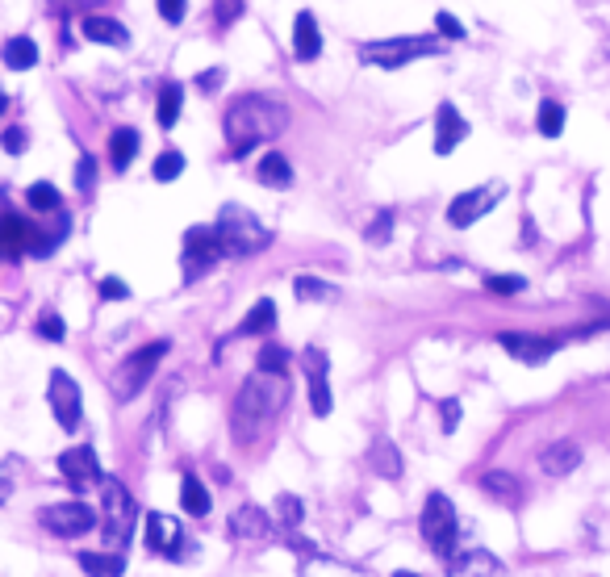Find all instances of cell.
I'll list each match as a JSON object with an SVG mask.
<instances>
[{
	"label": "cell",
	"instance_id": "obj_25",
	"mask_svg": "<svg viewBox=\"0 0 610 577\" xmlns=\"http://www.w3.org/2000/svg\"><path fill=\"white\" fill-rule=\"evenodd\" d=\"M272 327H276V306H272V297H260V302L247 310V318L239 322L234 335H268Z\"/></svg>",
	"mask_w": 610,
	"mask_h": 577
},
{
	"label": "cell",
	"instance_id": "obj_29",
	"mask_svg": "<svg viewBox=\"0 0 610 577\" xmlns=\"http://www.w3.org/2000/svg\"><path fill=\"white\" fill-rule=\"evenodd\" d=\"M80 569L88 577H122L126 561L117 557V552H80Z\"/></svg>",
	"mask_w": 610,
	"mask_h": 577
},
{
	"label": "cell",
	"instance_id": "obj_9",
	"mask_svg": "<svg viewBox=\"0 0 610 577\" xmlns=\"http://www.w3.org/2000/svg\"><path fill=\"white\" fill-rule=\"evenodd\" d=\"M42 527L59 540H76V536H88L92 527H97V511H92L88 502H59V506H46L38 515Z\"/></svg>",
	"mask_w": 610,
	"mask_h": 577
},
{
	"label": "cell",
	"instance_id": "obj_21",
	"mask_svg": "<svg viewBox=\"0 0 610 577\" xmlns=\"http://www.w3.org/2000/svg\"><path fill=\"white\" fill-rule=\"evenodd\" d=\"M80 30L88 42H105V46H126L130 42V30L122 26V21H113V17H101V13H88L80 21Z\"/></svg>",
	"mask_w": 610,
	"mask_h": 577
},
{
	"label": "cell",
	"instance_id": "obj_47",
	"mask_svg": "<svg viewBox=\"0 0 610 577\" xmlns=\"http://www.w3.org/2000/svg\"><path fill=\"white\" fill-rule=\"evenodd\" d=\"M439 414H443V431H456V423H460V402L448 398V402L439 406Z\"/></svg>",
	"mask_w": 610,
	"mask_h": 577
},
{
	"label": "cell",
	"instance_id": "obj_44",
	"mask_svg": "<svg viewBox=\"0 0 610 577\" xmlns=\"http://www.w3.org/2000/svg\"><path fill=\"white\" fill-rule=\"evenodd\" d=\"M0 143H5V151H9V155H21V151H26L30 138H26V130H21V126H13V130L0 134Z\"/></svg>",
	"mask_w": 610,
	"mask_h": 577
},
{
	"label": "cell",
	"instance_id": "obj_1",
	"mask_svg": "<svg viewBox=\"0 0 610 577\" xmlns=\"http://www.w3.org/2000/svg\"><path fill=\"white\" fill-rule=\"evenodd\" d=\"M285 402H289L285 373H251L230 406V427L239 435V444H251L255 435H264L276 423V414L285 410Z\"/></svg>",
	"mask_w": 610,
	"mask_h": 577
},
{
	"label": "cell",
	"instance_id": "obj_15",
	"mask_svg": "<svg viewBox=\"0 0 610 577\" xmlns=\"http://www.w3.org/2000/svg\"><path fill=\"white\" fill-rule=\"evenodd\" d=\"M147 544L151 552H163V557H184V532L172 515L151 511L147 515Z\"/></svg>",
	"mask_w": 610,
	"mask_h": 577
},
{
	"label": "cell",
	"instance_id": "obj_4",
	"mask_svg": "<svg viewBox=\"0 0 610 577\" xmlns=\"http://www.w3.org/2000/svg\"><path fill=\"white\" fill-rule=\"evenodd\" d=\"M134 515H138V506H134L130 490L117 477H105L101 481V536H105V544L113 552H122L130 544Z\"/></svg>",
	"mask_w": 610,
	"mask_h": 577
},
{
	"label": "cell",
	"instance_id": "obj_50",
	"mask_svg": "<svg viewBox=\"0 0 610 577\" xmlns=\"http://www.w3.org/2000/svg\"><path fill=\"white\" fill-rule=\"evenodd\" d=\"M197 84H201V92H214V88L222 84V72H218V67H209V72H201Z\"/></svg>",
	"mask_w": 610,
	"mask_h": 577
},
{
	"label": "cell",
	"instance_id": "obj_2",
	"mask_svg": "<svg viewBox=\"0 0 610 577\" xmlns=\"http://www.w3.org/2000/svg\"><path fill=\"white\" fill-rule=\"evenodd\" d=\"M285 126H289V109L272 97H260V92H247V97L230 101L226 118H222V130H226V143H230L234 159H243L251 147L276 138Z\"/></svg>",
	"mask_w": 610,
	"mask_h": 577
},
{
	"label": "cell",
	"instance_id": "obj_31",
	"mask_svg": "<svg viewBox=\"0 0 610 577\" xmlns=\"http://www.w3.org/2000/svg\"><path fill=\"white\" fill-rule=\"evenodd\" d=\"M368 465L377 469L381 477H402V452H397L389 440H377L368 452Z\"/></svg>",
	"mask_w": 610,
	"mask_h": 577
},
{
	"label": "cell",
	"instance_id": "obj_41",
	"mask_svg": "<svg viewBox=\"0 0 610 577\" xmlns=\"http://www.w3.org/2000/svg\"><path fill=\"white\" fill-rule=\"evenodd\" d=\"M92 184H97V159L80 155V164H76V189L80 193H92Z\"/></svg>",
	"mask_w": 610,
	"mask_h": 577
},
{
	"label": "cell",
	"instance_id": "obj_14",
	"mask_svg": "<svg viewBox=\"0 0 610 577\" xmlns=\"http://www.w3.org/2000/svg\"><path fill=\"white\" fill-rule=\"evenodd\" d=\"M498 343H502V348H506L514 360H523V364H544V360H552L556 348H560V339H548V335H514V331L498 335Z\"/></svg>",
	"mask_w": 610,
	"mask_h": 577
},
{
	"label": "cell",
	"instance_id": "obj_28",
	"mask_svg": "<svg viewBox=\"0 0 610 577\" xmlns=\"http://www.w3.org/2000/svg\"><path fill=\"white\" fill-rule=\"evenodd\" d=\"M481 490H485V494H494V498H502V502H519V498H523V481L514 477V473L489 469V473L481 477Z\"/></svg>",
	"mask_w": 610,
	"mask_h": 577
},
{
	"label": "cell",
	"instance_id": "obj_45",
	"mask_svg": "<svg viewBox=\"0 0 610 577\" xmlns=\"http://www.w3.org/2000/svg\"><path fill=\"white\" fill-rule=\"evenodd\" d=\"M239 13H243V0H218V26L239 21Z\"/></svg>",
	"mask_w": 610,
	"mask_h": 577
},
{
	"label": "cell",
	"instance_id": "obj_30",
	"mask_svg": "<svg viewBox=\"0 0 610 577\" xmlns=\"http://www.w3.org/2000/svg\"><path fill=\"white\" fill-rule=\"evenodd\" d=\"M0 59H5V67H13V72H30V67L38 63V46L30 38H9Z\"/></svg>",
	"mask_w": 610,
	"mask_h": 577
},
{
	"label": "cell",
	"instance_id": "obj_40",
	"mask_svg": "<svg viewBox=\"0 0 610 577\" xmlns=\"http://www.w3.org/2000/svg\"><path fill=\"white\" fill-rule=\"evenodd\" d=\"M38 335H42V339H51V343H63V335H67L63 318H59L55 310H46V314L38 318Z\"/></svg>",
	"mask_w": 610,
	"mask_h": 577
},
{
	"label": "cell",
	"instance_id": "obj_49",
	"mask_svg": "<svg viewBox=\"0 0 610 577\" xmlns=\"http://www.w3.org/2000/svg\"><path fill=\"white\" fill-rule=\"evenodd\" d=\"M55 5L63 13H76V9H97V5H105V0H55Z\"/></svg>",
	"mask_w": 610,
	"mask_h": 577
},
{
	"label": "cell",
	"instance_id": "obj_23",
	"mask_svg": "<svg viewBox=\"0 0 610 577\" xmlns=\"http://www.w3.org/2000/svg\"><path fill=\"white\" fill-rule=\"evenodd\" d=\"M180 506H184V515H193V519H205L209 506H214V498H209L205 481L197 473H184V481H180Z\"/></svg>",
	"mask_w": 610,
	"mask_h": 577
},
{
	"label": "cell",
	"instance_id": "obj_22",
	"mask_svg": "<svg viewBox=\"0 0 610 577\" xmlns=\"http://www.w3.org/2000/svg\"><path fill=\"white\" fill-rule=\"evenodd\" d=\"M448 577H502V561L489 557V552H464L452 561Z\"/></svg>",
	"mask_w": 610,
	"mask_h": 577
},
{
	"label": "cell",
	"instance_id": "obj_42",
	"mask_svg": "<svg viewBox=\"0 0 610 577\" xmlns=\"http://www.w3.org/2000/svg\"><path fill=\"white\" fill-rule=\"evenodd\" d=\"M155 9H159V17L168 21V26H180L184 9H189V0H155Z\"/></svg>",
	"mask_w": 610,
	"mask_h": 577
},
{
	"label": "cell",
	"instance_id": "obj_39",
	"mask_svg": "<svg viewBox=\"0 0 610 577\" xmlns=\"http://www.w3.org/2000/svg\"><path fill=\"white\" fill-rule=\"evenodd\" d=\"M389 230H393V210H381L377 218H372V226L364 230V239L381 247V243H389Z\"/></svg>",
	"mask_w": 610,
	"mask_h": 577
},
{
	"label": "cell",
	"instance_id": "obj_26",
	"mask_svg": "<svg viewBox=\"0 0 610 577\" xmlns=\"http://www.w3.org/2000/svg\"><path fill=\"white\" fill-rule=\"evenodd\" d=\"M180 101H184V88H180L176 80H163L159 101H155V118H159L163 130H172V126H176V118H180Z\"/></svg>",
	"mask_w": 610,
	"mask_h": 577
},
{
	"label": "cell",
	"instance_id": "obj_24",
	"mask_svg": "<svg viewBox=\"0 0 610 577\" xmlns=\"http://www.w3.org/2000/svg\"><path fill=\"white\" fill-rule=\"evenodd\" d=\"M138 130L134 126H122V130H113V138H109V159H113V168L117 172H126L130 164H134V155H138Z\"/></svg>",
	"mask_w": 610,
	"mask_h": 577
},
{
	"label": "cell",
	"instance_id": "obj_34",
	"mask_svg": "<svg viewBox=\"0 0 610 577\" xmlns=\"http://www.w3.org/2000/svg\"><path fill=\"white\" fill-rule=\"evenodd\" d=\"M535 126H539V134H544V138H556L560 130H565V105H560V101H544V105H539Z\"/></svg>",
	"mask_w": 610,
	"mask_h": 577
},
{
	"label": "cell",
	"instance_id": "obj_33",
	"mask_svg": "<svg viewBox=\"0 0 610 577\" xmlns=\"http://www.w3.org/2000/svg\"><path fill=\"white\" fill-rule=\"evenodd\" d=\"M26 201H30V210H38V214H59L63 210V201H59V189L55 184H30V193H26Z\"/></svg>",
	"mask_w": 610,
	"mask_h": 577
},
{
	"label": "cell",
	"instance_id": "obj_12",
	"mask_svg": "<svg viewBox=\"0 0 610 577\" xmlns=\"http://www.w3.org/2000/svg\"><path fill=\"white\" fill-rule=\"evenodd\" d=\"M301 364H305V381H310V410L318 414V419H326L335 406L331 398V381H326V356L318 348H305L301 352Z\"/></svg>",
	"mask_w": 610,
	"mask_h": 577
},
{
	"label": "cell",
	"instance_id": "obj_7",
	"mask_svg": "<svg viewBox=\"0 0 610 577\" xmlns=\"http://www.w3.org/2000/svg\"><path fill=\"white\" fill-rule=\"evenodd\" d=\"M168 348H172L168 339H151L147 348L130 352V360L122 364V373H117V394H122V398L143 394V385L155 377V368H159V360H163V356H168Z\"/></svg>",
	"mask_w": 610,
	"mask_h": 577
},
{
	"label": "cell",
	"instance_id": "obj_19",
	"mask_svg": "<svg viewBox=\"0 0 610 577\" xmlns=\"http://www.w3.org/2000/svg\"><path fill=\"white\" fill-rule=\"evenodd\" d=\"M577 465H581V448L573 440H556L539 452V469H544L548 477H569Z\"/></svg>",
	"mask_w": 610,
	"mask_h": 577
},
{
	"label": "cell",
	"instance_id": "obj_11",
	"mask_svg": "<svg viewBox=\"0 0 610 577\" xmlns=\"http://www.w3.org/2000/svg\"><path fill=\"white\" fill-rule=\"evenodd\" d=\"M502 193H506L502 184H485V189H468V193H460V197L448 205V222L460 226V230H464V226H473L477 218H485V214L502 201Z\"/></svg>",
	"mask_w": 610,
	"mask_h": 577
},
{
	"label": "cell",
	"instance_id": "obj_35",
	"mask_svg": "<svg viewBox=\"0 0 610 577\" xmlns=\"http://www.w3.org/2000/svg\"><path fill=\"white\" fill-rule=\"evenodd\" d=\"M255 364H260V373H285V368H289V352L280 348V343H264L260 360H255Z\"/></svg>",
	"mask_w": 610,
	"mask_h": 577
},
{
	"label": "cell",
	"instance_id": "obj_8",
	"mask_svg": "<svg viewBox=\"0 0 610 577\" xmlns=\"http://www.w3.org/2000/svg\"><path fill=\"white\" fill-rule=\"evenodd\" d=\"M222 256H226V251H222L218 230L214 226H193L189 235H184V281H197V276H205Z\"/></svg>",
	"mask_w": 610,
	"mask_h": 577
},
{
	"label": "cell",
	"instance_id": "obj_6",
	"mask_svg": "<svg viewBox=\"0 0 610 577\" xmlns=\"http://www.w3.org/2000/svg\"><path fill=\"white\" fill-rule=\"evenodd\" d=\"M456 536H460L456 506L443 494H431L427 506H422V540H427V548L439 552V557H452V552H456Z\"/></svg>",
	"mask_w": 610,
	"mask_h": 577
},
{
	"label": "cell",
	"instance_id": "obj_46",
	"mask_svg": "<svg viewBox=\"0 0 610 577\" xmlns=\"http://www.w3.org/2000/svg\"><path fill=\"white\" fill-rule=\"evenodd\" d=\"M435 26H439L443 38H464V26H460V21H456L452 13H439V17H435Z\"/></svg>",
	"mask_w": 610,
	"mask_h": 577
},
{
	"label": "cell",
	"instance_id": "obj_17",
	"mask_svg": "<svg viewBox=\"0 0 610 577\" xmlns=\"http://www.w3.org/2000/svg\"><path fill=\"white\" fill-rule=\"evenodd\" d=\"M464 138H468V122L456 113V105L443 101L435 113V155H452Z\"/></svg>",
	"mask_w": 610,
	"mask_h": 577
},
{
	"label": "cell",
	"instance_id": "obj_27",
	"mask_svg": "<svg viewBox=\"0 0 610 577\" xmlns=\"http://www.w3.org/2000/svg\"><path fill=\"white\" fill-rule=\"evenodd\" d=\"M255 176H260V184H268V189H289V184H293L289 159H285V155H276V151L260 159V168H255Z\"/></svg>",
	"mask_w": 610,
	"mask_h": 577
},
{
	"label": "cell",
	"instance_id": "obj_5",
	"mask_svg": "<svg viewBox=\"0 0 610 577\" xmlns=\"http://www.w3.org/2000/svg\"><path fill=\"white\" fill-rule=\"evenodd\" d=\"M443 42L439 38H381V42H364L360 46V59L372 67H385V72H397L422 55H439Z\"/></svg>",
	"mask_w": 610,
	"mask_h": 577
},
{
	"label": "cell",
	"instance_id": "obj_38",
	"mask_svg": "<svg viewBox=\"0 0 610 577\" xmlns=\"http://www.w3.org/2000/svg\"><path fill=\"white\" fill-rule=\"evenodd\" d=\"M485 289L498 293V297H510V293H523L527 281H523V276H485Z\"/></svg>",
	"mask_w": 610,
	"mask_h": 577
},
{
	"label": "cell",
	"instance_id": "obj_32",
	"mask_svg": "<svg viewBox=\"0 0 610 577\" xmlns=\"http://www.w3.org/2000/svg\"><path fill=\"white\" fill-rule=\"evenodd\" d=\"M293 293H297V302H331V297H339V289L318 281V276H297Z\"/></svg>",
	"mask_w": 610,
	"mask_h": 577
},
{
	"label": "cell",
	"instance_id": "obj_20",
	"mask_svg": "<svg viewBox=\"0 0 610 577\" xmlns=\"http://www.w3.org/2000/svg\"><path fill=\"white\" fill-rule=\"evenodd\" d=\"M293 55L301 63H314L322 55V34H318L314 13H297V21H293Z\"/></svg>",
	"mask_w": 610,
	"mask_h": 577
},
{
	"label": "cell",
	"instance_id": "obj_51",
	"mask_svg": "<svg viewBox=\"0 0 610 577\" xmlns=\"http://www.w3.org/2000/svg\"><path fill=\"white\" fill-rule=\"evenodd\" d=\"M5 105H9V101H5V92H0V113H5Z\"/></svg>",
	"mask_w": 610,
	"mask_h": 577
},
{
	"label": "cell",
	"instance_id": "obj_3",
	"mask_svg": "<svg viewBox=\"0 0 610 577\" xmlns=\"http://www.w3.org/2000/svg\"><path fill=\"white\" fill-rule=\"evenodd\" d=\"M214 230H218L226 256H255V251H264L272 243V230L251 210H243V205H222Z\"/></svg>",
	"mask_w": 610,
	"mask_h": 577
},
{
	"label": "cell",
	"instance_id": "obj_16",
	"mask_svg": "<svg viewBox=\"0 0 610 577\" xmlns=\"http://www.w3.org/2000/svg\"><path fill=\"white\" fill-rule=\"evenodd\" d=\"M272 515L264 511V506H255V502H247V506H239V511L230 515V523H226V532L234 536V540H268L272 536Z\"/></svg>",
	"mask_w": 610,
	"mask_h": 577
},
{
	"label": "cell",
	"instance_id": "obj_36",
	"mask_svg": "<svg viewBox=\"0 0 610 577\" xmlns=\"http://www.w3.org/2000/svg\"><path fill=\"white\" fill-rule=\"evenodd\" d=\"M180 172H184V155H180V151H163V155L155 159V180H159V184H172Z\"/></svg>",
	"mask_w": 610,
	"mask_h": 577
},
{
	"label": "cell",
	"instance_id": "obj_18",
	"mask_svg": "<svg viewBox=\"0 0 610 577\" xmlns=\"http://www.w3.org/2000/svg\"><path fill=\"white\" fill-rule=\"evenodd\" d=\"M34 247V226L21 214H0V256H26Z\"/></svg>",
	"mask_w": 610,
	"mask_h": 577
},
{
	"label": "cell",
	"instance_id": "obj_37",
	"mask_svg": "<svg viewBox=\"0 0 610 577\" xmlns=\"http://www.w3.org/2000/svg\"><path fill=\"white\" fill-rule=\"evenodd\" d=\"M276 515H280V527H289V532H293L305 511H301V502H297L293 494H280V498H276Z\"/></svg>",
	"mask_w": 610,
	"mask_h": 577
},
{
	"label": "cell",
	"instance_id": "obj_13",
	"mask_svg": "<svg viewBox=\"0 0 610 577\" xmlns=\"http://www.w3.org/2000/svg\"><path fill=\"white\" fill-rule=\"evenodd\" d=\"M59 473L72 481V490H88L92 481L101 477V465H97V452H92L88 444H76V448H67L59 456Z\"/></svg>",
	"mask_w": 610,
	"mask_h": 577
},
{
	"label": "cell",
	"instance_id": "obj_48",
	"mask_svg": "<svg viewBox=\"0 0 610 577\" xmlns=\"http://www.w3.org/2000/svg\"><path fill=\"white\" fill-rule=\"evenodd\" d=\"M9 494H13V460L9 465H0V506L9 502Z\"/></svg>",
	"mask_w": 610,
	"mask_h": 577
},
{
	"label": "cell",
	"instance_id": "obj_43",
	"mask_svg": "<svg viewBox=\"0 0 610 577\" xmlns=\"http://www.w3.org/2000/svg\"><path fill=\"white\" fill-rule=\"evenodd\" d=\"M101 297H105V302H122V297H130V285L117 281V276H105V281H101Z\"/></svg>",
	"mask_w": 610,
	"mask_h": 577
},
{
	"label": "cell",
	"instance_id": "obj_10",
	"mask_svg": "<svg viewBox=\"0 0 610 577\" xmlns=\"http://www.w3.org/2000/svg\"><path fill=\"white\" fill-rule=\"evenodd\" d=\"M46 398H51L55 423L63 431H76L80 427V414H84V406H80V385L67 377L63 368H55V373H51V389H46Z\"/></svg>",
	"mask_w": 610,
	"mask_h": 577
},
{
	"label": "cell",
	"instance_id": "obj_52",
	"mask_svg": "<svg viewBox=\"0 0 610 577\" xmlns=\"http://www.w3.org/2000/svg\"><path fill=\"white\" fill-rule=\"evenodd\" d=\"M393 577H418V573H393Z\"/></svg>",
	"mask_w": 610,
	"mask_h": 577
}]
</instances>
